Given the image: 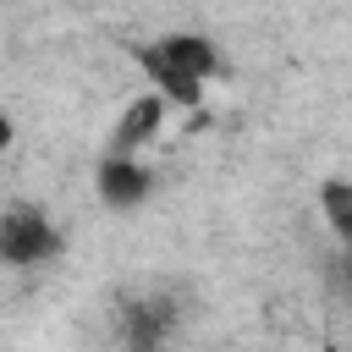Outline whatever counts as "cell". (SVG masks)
Returning <instances> with one entry per match:
<instances>
[{
  "instance_id": "cell-5",
  "label": "cell",
  "mask_w": 352,
  "mask_h": 352,
  "mask_svg": "<svg viewBox=\"0 0 352 352\" xmlns=\"http://www.w3.org/2000/svg\"><path fill=\"white\" fill-rule=\"evenodd\" d=\"M319 220L336 242L352 248V176H324L319 182Z\"/></svg>"
},
{
  "instance_id": "cell-3",
  "label": "cell",
  "mask_w": 352,
  "mask_h": 352,
  "mask_svg": "<svg viewBox=\"0 0 352 352\" xmlns=\"http://www.w3.org/2000/svg\"><path fill=\"white\" fill-rule=\"evenodd\" d=\"M94 192H99L104 209L132 214L138 204H148V192H154V170H148L138 154H104V160L94 165Z\"/></svg>"
},
{
  "instance_id": "cell-6",
  "label": "cell",
  "mask_w": 352,
  "mask_h": 352,
  "mask_svg": "<svg viewBox=\"0 0 352 352\" xmlns=\"http://www.w3.org/2000/svg\"><path fill=\"white\" fill-rule=\"evenodd\" d=\"M11 143H16V126H11V116H6V110H0V154H6V148H11Z\"/></svg>"
},
{
  "instance_id": "cell-4",
  "label": "cell",
  "mask_w": 352,
  "mask_h": 352,
  "mask_svg": "<svg viewBox=\"0 0 352 352\" xmlns=\"http://www.w3.org/2000/svg\"><path fill=\"white\" fill-rule=\"evenodd\" d=\"M165 116H170V99H160L154 88L138 94L121 116H116V132H110V154H143L160 132H165Z\"/></svg>"
},
{
  "instance_id": "cell-1",
  "label": "cell",
  "mask_w": 352,
  "mask_h": 352,
  "mask_svg": "<svg viewBox=\"0 0 352 352\" xmlns=\"http://www.w3.org/2000/svg\"><path fill=\"white\" fill-rule=\"evenodd\" d=\"M138 66H143L148 88L160 99H170L176 110H198L204 88L226 72L220 44L204 38V33H165V38H154V44L138 50Z\"/></svg>"
},
{
  "instance_id": "cell-2",
  "label": "cell",
  "mask_w": 352,
  "mask_h": 352,
  "mask_svg": "<svg viewBox=\"0 0 352 352\" xmlns=\"http://www.w3.org/2000/svg\"><path fill=\"white\" fill-rule=\"evenodd\" d=\"M60 258V231L44 209L33 204H11L0 209V264H16V270H38Z\"/></svg>"
}]
</instances>
